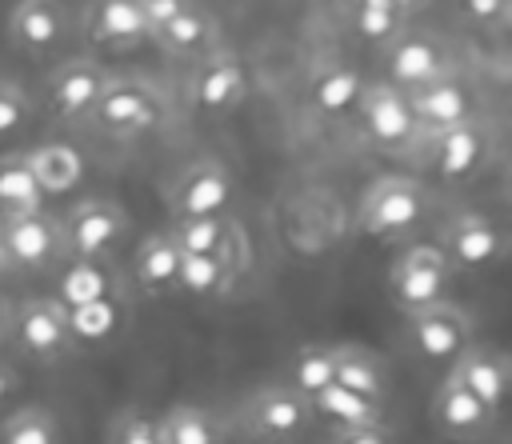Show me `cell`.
I'll list each match as a JSON object with an SVG mask.
<instances>
[{
	"instance_id": "obj_19",
	"label": "cell",
	"mask_w": 512,
	"mask_h": 444,
	"mask_svg": "<svg viewBox=\"0 0 512 444\" xmlns=\"http://www.w3.org/2000/svg\"><path fill=\"white\" fill-rule=\"evenodd\" d=\"M428 416H432V428L440 436H448V440H480L496 424V416L472 392H464L452 376H444L436 384L432 404H428Z\"/></svg>"
},
{
	"instance_id": "obj_13",
	"label": "cell",
	"mask_w": 512,
	"mask_h": 444,
	"mask_svg": "<svg viewBox=\"0 0 512 444\" xmlns=\"http://www.w3.org/2000/svg\"><path fill=\"white\" fill-rule=\"evenodd\" d=\"M408 108H412V120H416V136L420 140H436L440 132L448 128H460L468 120H480V108H476V92L456 76H440L432 84H420L408 92Z\"/></svg>"
},
{
	"instance_id": "obj_36",
	"label": "cell",
	"mask_w": 512,
	"mask_h": 444,
	"mask_svg": "<svg viewBox=\"0 0 512 444\" xmlns=\"http://www.w3.org/2000/svg\"><path fill=\"white\" fill-rule=\"evenodd\" d=\"M460 16L476 28H488V32H500L512 16V0H460Z\"/></svg>"
},
{
	"instance_id": "obj_35",
	"label": "cell",
	"mask_w": 512,
	"mask_h": 444,
	"mask_svg": "<svg viewBox=\"0 0 512 444\" xmlns=\"http://www.w3.org/2000/svg\"><path fill=\"white\" fill-rule=\"evenodd\" d=\"M108 444H160L156 420L140 408H128L108 424Z\"/></svg>"
},
{
	"instance_id": "obj_41",
	"label": "cell",
	"mask_w": 512,
	"mask_h": 444,
	"mask_svg": "<svg viewBox=\"0 0 512 444\" xmlns=\"http://www.w3.org/2000/svg\"><path fill=\"white\" fill-rule=\"evenodd\" d=\"M336 4H344V8L352 12V8H360V4H368V0H336Z\"/></svg>"
},
{
	"instance_id": "obj_3",
	"label": "cell",
	"mask_w": 512,
	"mask_h": 444,
	"mask_svg": "<svg viewBox=\"0 0 512 444\" xmlns=\"http://www.w3.org/2000/svg\"><path fill=\"white\" fill-rule=\"evenodd\" d=\"M172 116L168 100L144 84V80H128V76H108L96 108L88 112V120L112 136V140H136V136H148L156 128H164Z\"/></svg>"
},
{
	"instance_id": "obj_11",
	"label": "cell",
	"mask_w": 512,
	"mask_h": 444,
	"mask_svg": "<svg viewBox=\"0 0 512 444\" xmlns=\"http://www.w3.org/2000/svg\"><path fill=\"white\" fill-rule=\"evenodd\" d=\"M244 96H248V64L236 52L212 48L208 56L196 60L188 76V104L200 116H228L232 108H240Z\"/></svg>"
},
{
	"instance_id": "obj_2",
	"label": "cell",
	"mask_w": 512,
	"mask_h": 444,
	"mask_svg": "<svg viewBox=\"0 0 512 444\" xmlns=\"http://www.w3.org/2000/svg\"><path fill=\"white\" fill-rule=\"evenodd\" d=\"M432 208L428 188L416 176H380L356 208V228L372 240H400L424 224Z\"/></svg>"
},
{
	"instance_id": "obj_8",
	"label": "cell",
	"mask_w": 512,
	"mask_h": 444,
	"mask_svg": "<svg viewBox=\"0 0 512 444\" xmlns=\"http://www.w3.org/2000/svg\"><path fill=\"white\" fill-rule=\"evenodd\" d=\"M232 196H236V180L232 172L212 160V156H200L192 164H184L172 184H168V212L172 220H200V216H224L232 208Z\"/></svg>"
},
{
	"instance_id": "obj_10",
	"label": "cell",
	"mask_w": 512,
	"mask_h": 444,
	"mask_svg": "<svg viewBox=\"0 0 512 444\" xmlns=\"http://www.w3.org/2000/svg\"><path fill=\"white\" fill-rule=\"evenodd\" d=\"M448 72H456V68H452L448 44L436 32L404 28L392 44H384V76L380 80H388L400 92H412L420 84H432V80H440Z\"/></svg>"
},
{
	"instance_id": "obj_31",
	"label": "cell",
	"mask_w": 512,
	"mask_h": 444,
	"mask_svg": "<svg viewBox=\"0 0 512 444\" xmlns=\"http://www.w3.org/2000/svg\"><path fill=\"white\" fill-rule=\"evenodd\" d=\"M0 444H64V436H60V424H56V416L48 408L24 404L12 416H4Z\"/></svg>"
},
{
	"instance_id": "obj_16",
	"label": "cell",
	"mask_w": 512,
	"mask_h": 444,
	"mask_svg": "<svg viewBox=\"0 0 512 444\" xmlns=\"http://www.w3.org/2000/svg\"><path fill=\"white\" fill-rule=\"evenodd\" d=\"M72 36V8L64 0H16L8 12V40L28 56L60 52Z\"/></svg>"
},
{
	"instance_id": "obj_23",
	"label": "cell",
	"mask_w": 512,
	"mask_h": 444,
	"mask_svg": "<svg viewBox=\"0 0 512 444\" xmlns=\"http://www.w3.org/2000/svg\"><path fill=\"white\" fill-rule=\"evenodd\" d=\"M332 384L356 392L368 404H384L388 396V372L380 364V356L364 344H332Z\"/></svg>"
},
{
	"instance_id": "obj_1",
	"label": "cell",
	"mask_w": 512,
	"mask_h": 444,
	"mask_svg": "<svg viewBox=\"0 0 512 444\" xmlns=\"http://www.w3.org/2000/svg\"><path fill=\"white\" fill-rule=\"evenodd\" d=\"M64 260H108L132 232V216L112 196H88L56 216Z\"/></svg>"
},
{
	"instance_id": "obj_18",
	"label": "cell",
	"mask_w": 512,
	"mask_h": 444,
	"mask_svg": "<svg viewBox=\"0 0 512 444\" xmlns=\"http://www.w3.org/2000/svg\"><path fill=\"white\" fill-rule=\"evenodd\" d=\"M84 36L104 52H128L148 44V24L136 0H88L84 4Z\"/></svg>"
},
{
	"instance_id": "obj_32",
	"label": "cell",
	"mask_w": 512,
	"mask_h": 444,
	"mask_svg": "<svg viewBox=\"0 0 512 444\" xmlns=\"http://www.w3.org/2000/svg\"><path fill=\"white\" fill-rule=\"evenodd\" d=\"M328 384H332V344H308V348H300L292 356V364H288V388L308 400V396H316Z\"/></svg>"
},
{
	"instance_id": "obj_40",
	"label": "cell",
	"mask_w": 512,
	"mask_h": 444,
	"mask_svg": "<svg viewBox=\"0 0 512 444\" xmlns=\"http://www.w3.org/2000/svg\"><path fill=\"white\" fill-rule=\"evenodd\" d=\"M388 4H392V8H396L404 20H412V16H420V12H424L432 0H388Z\"/></svg>"
},
{
	"instance_id": "obj_24",
	"label": "cell",
	"mask_w": 512,
	"mask_h": 444,
	"mask_svg": "<svg viewBox=\"0 0 512 444\" xmlns=\"http://www.w3.org/2000/svg\"><path fill=\"white\" fill-rule=\"evenodd\" d=\"M216 36H220L216 16H212L204 4H196V0H192L180 16H172L164 28H156V32H152V44H156V48H164L168 56L200 60V56H208L212 48H220V44H216Z\"/></svg>"
},
{
	"instance_id": "obj_33",
	"label": "cell",
	"mask_w": 512,
	"mask_h": 444,
	"mask_svg": "<svg viewBox=\"0 0 512 444\" xmlns=\"http://www.w3.org/2000/svg\"><path fill=\"white\" fill-rule=\"evenodd\" d=\"M352 16V28H356V36H364L368 44H392L404 28H408V20L388 4V0H368V4H360V8H352L348 12Z\"/></svg>"
},
{
	"instance_id": "obj_29",
	"label": "cell",
	"mask_w": 512,
	"mask_h": 444,
	"mask_svg": "<svg viewBox=\"0 0 512 444\" xmlns=\"http://www.w3.org/2000/svg\"><path fill=\"white\" fill-rule=\"evenodd\" d=\"M44 192L28 168L24 152H4L0 156V216H20V212H40Z\"/></svg>"
},
{
	"instance_id": "obj_20",
	"label": "cell",
	"mask_w": 512,
	"mask_h": 444,
	"mask_svg": "<svg viewBox=\"0 0 512 444\" xmlns=\"http://www.w3.org/2000/svg\"><path fill=\"white\" fill-rule=\"evenodd\" d=\"M488 148H492V136L480 120H468L460 128H448L432 140V168L440 180L448 184H460L468 176H476L488 160Z\"/></svg>"
},
{
	"instance_id": "obj_28",
	"label": "cell",
	"mask_w": 512,
	"mask_h": 444,
	"mask_svg": "<svg viewBox=\"0 0 512 444\" xmlns=\"http://www.w3.org/2000/svg\"><path fill=\"white\" fill-rule=\"evenodd\" d=\"M160 444H224V424L204 404H172L156 420Z\"/></svg>"
},
{
	"instance_id": "obj_27",
	"label": "cell",
	"mask_w": 512,
	"mask_h": 444,
	"mask_svg": "<svg viewBox=\"0 0 512 444\" xmlns=\"http://www.w3.org/2000/svg\"><path fill=\"white\" fill-rule=\"evenodd\" d=\"M248 260H232V256H184L180 260V284L176 292L196 296V300H212L224 296L232 288V280L244 272Z\"/></svg>"
},
{
	"instance_id": "obj_22",
	"label": "cell",
	"mask_w": 512,
	"mask_h": 444,
	"mask_svg": "<svg viewBox=\"0 0 512 444\" xmlns=\"http://www.w3.org/2000/svg\"><path fill=\"white\" fill-rule=\"evenodd\" d=\"M360 88H364V76L352 68V64H340V60H324L308 72V84H304V100L316 116L324 120H340L356 108L360 100Z\"/></svg>"
},
{
	"instance_id": "obj_25",
	"label": "cell",
	"mask_w": 512,
	"mask_h": 444,
	"mask_svg": "<svg viewBox=\"0 0 512 444\" xmlns=\"http://www.w3.org/2000/svg\"><path fill=\"white\" fill-rule=\"evenodd\" d=\"M180 248L172 244L168 232H152L144 244H136L132 256V284L144 296H172L180 284Z\"/></svg>"
},
{
	"instance_id": "obj_9",
	"label": "cell",
	"mask_w": 512,
	"mask_h": 444,
	"mask_svg": "<svg viewBox=\"0 0 512 444\" xmlns=\"http://www.w3.org/2000/svg\"><path fill=\"white\" fill-rule=\"evenodd\" d=\"M0 252H4L8 272H24V276L48 272L56 260H64L56 216L48 208L20 212V216H0Z\"/></svg>"
},
{
	"instance_id": "obj_17",
	"label": "cell",
	"mask_w": 512,
	"mask_h": 444,
	"mask_svg": "<svg viewBox=\"0 0 512 444\" xmlns=\"http://www.w3.org/2000/svg\"><path fill=\"white\" fill-rule=\"evenodd\" d=\"M448 376L464 388V392H472L492 416L504 408V400H508V380H512V364H508V356L500 352V348H492V344H468L452 364H448Z\"/></svg>"
},
{
	"instance_id": "obj_34",
	"label": "cell",
	"mask_w": 512,
	"mask_h": 444,
	"mask_svg": "<svg viewBox=\"0 0 512 444\" xmlns=\"http://www.w3.org/2000/svg\"><path fill=\"white\" fill-rule=\"evenodd\" d=\"M28 124H32V96L16 80H4L0 76V140L16 136Z\"/></svg>"
},
{
	"instance_id": "obj_15",
	"label": "cell",
	"mask_w": 512,
	"mask_h": 444,
	"mask_svg": "<svg viewBox=\"0 0 512 444\" xmlns=\"http://www.w3.org/2000/svg\"><path fill=\"white\" fill-rule=\"evenodd\" d=\"M108 84V68L96 64L92 56H76V60H64L60 68L48 72L44 80V108L56 116V120H88V112L96 108L100 92Z\"/></svg>"
},
{
	"instance_id": "obj_26",
	"label": "cell",
	"mask_w": 512,
	"mask_h": 444,
	"mask_svg": "<svg viewBox=\"0 0 512 444\" xmlns=\"http://www.w3.org/2000/svg\"><path fill=\"white\" fill-rule=\"evenodd\" d=\"M24 156H28V168H32V176H36L44 196H64L84 180V156L72 144L44 140V144L28 148Z\"/></svg>"
},
{
	"instance_id": "obj_39",
	"label": "cell",
	"mask_w": 512,
	"mask_h": 444,
	"mask_svg": "<svg viewBox=\"0 0 512 444\" xmlns=\"http://www.w3.org/2000/svg\"><path fill=\"white\" fill-rule=\"evenodd\" d=\"M16 392H20V372L0 360V404H8Z\"/></svg>"
},
{
	"instance_id": "obj_7",
	"label": "cell",
	"mask_w": 512,
	"mask_h": 444,
	"mask_svg": "<svg viewBox=\"0 0 512 444\" xmlns=\"http://www.w3.org/2000/svg\"><path fill=\"white\" fill-rule=\"evenodd\" d=\"M448 284H452V268H448V260L440 256L436 244L404 248L388 268V292H392V300L404 316L448 300Z\"/></svg>"
},
{
	"instance_id": "obj_30",
	"label": "cell",
	"mask_w": 512,
	"mask_h": 444,
	"mask_svg": "<svg viewBox=\"0 0 512 444\" xmlns=\"http://www.w3.org/2000/svg\"><path fill=\"white\" fill-rule=\"evenodd\" d=\"M308 404H312V416H324L336 432H344V428H368V424H380L384 420V412L376 404L360 400L356 392H348L340 384L320 388L316 396H308Z\"/></svg>"
},
{
	"instance_id": "obj_37",
	"label": "cell",
	"mask_w": 512,
	"mask_h": 444,
	"mask_svg": "<svg viewBox=\"0 0 512 444\" xmlns=\"http://www.w3.org/2000/svg\"><path fill=\"white\" fill-rule=\"evenodd\" d=\"M188 4H192V0H136L140 16H144V24H148V36H152L156 28H164L172 16H180Z\"/></svg>"
},
{
	"instance_id": "obj_4",
	"label": "cell",
	"mask_w": 512,
	"mask_h": 444,
	"mask_svg": "<svg viewBox=\"0 0 512 444\" xmlns=\"http://www.w3.org/2000/svg\"><path fill=\"white\" fill-rule=\"evenodd\" d=\"M364 140L380 152H408L420 136H416V120H412V108H408V92L392 88L388 80H372L360 88V100L352 108Z\"/></svg>"
},
{
	"instance_id": "obj_42",
	"label": "cell",
	"mask_w": 512,
	"mask_h": 444,
	"mask_svg": "<svg viewBox=\"0 0 512 444\" xmlns=\"http://www.w3.org/2000/svg\"><path fill=\"white\" fill-rule=\"evenodd\" d=\"M4 276H8V264H4V252H0V284H4Z\"/></svg>"
},
{
	"instance_id": "obj_38",
	"label": "cell",
	"mask_w": 512,
	"mask_h": 444,
	"mask_svg": "<svg viewBox=\"0 0 512 444\" xmlns=\"http://www.w3.org/2000/svg\"><path fill=\"white\" fill-rule=\"evenodd\" d=\"M328 444H396V436H392V428H384V420H380V424H368V428L332 432Z\"/></svg>"
},
{
	"instance_id": "obj_5",
	"label": "cell",
	"mask_w": 512,
	"mask_h": 444,
	"mask_svg": "<svg viewBox=\"0 0 512 444\" xmlns=\"http://www.w3.org/2000/svg\"><path fill=\"white\" fill-rule=\"evenodd\" d=\"M12 344L36 360V364H56L72 352L76 344V328H72V312L52 300V296H32L20 300L12 312Z\"/></svg>"
},
{
	"instance_id": "obj_14",
	"label": "cell",
	"mask_w": 512,
	"mask_h": 444,
	"mask_svg": "<svg viewBox=\"0 0 512 444\" xmlns=\"http://www.w3.org/2000/svg\"><path fill=\"white\" fill-rule=\"evenodd\" d=\"M404 336H408V344L420 360L452 364L472 344V320L452 300H440V304H428L420 312H408Z\"/></svg>"
},
{
	"instance_id": "obj_12",
	"label": "cell",
	"mask_w": 512,
	"mask_h": 444,
	"mask_svg": "<svg viewBox=\"0 0 512 444\" xmlns=\"http://www.w3.org/2000/svg\"><path fill=\"white\" fill-rule=\"evenodd\" d=\"M436 248L448 260L452 272H484V268H492L508 252V240H504V228L492 216H484V212H456L440 228V244Z\"/></svg>"
},
{
	"instance_id": "obj_21",
	"label": "cell",
	"mask_w": 512,
	"mask_h": 444,
	"mask_svg": "<svg viewBox=\"0 0 512 444\" xmlns=\"http://www.w3.org/2000/svg\"><path fill=\"white\" fill-rule=\"evenodd\" d=\"M168 236L180 248V256H232V260H248V240H244L240 224L232 220V212L200 216V220H172Z\"/></svg>"
},
{
	"instance_id": "obj_6",
	"label": "cell",
	"mask_w": 512,
	"mask_h": 444,
	"mask_svg": "<svg viewBox=\"0 0 512 444\" xmlns=\"http://www.w3.org/2000/svg\"><path fill=\"white\" fill-rule=\"evenodd\" d=\"M312 420H316L312 416V404L300 392H292L288 384H264V388L248 392L240 400V408H236V424L248 436L272 440V444L304 436Z\"/></svg>"
}]
</instances>
